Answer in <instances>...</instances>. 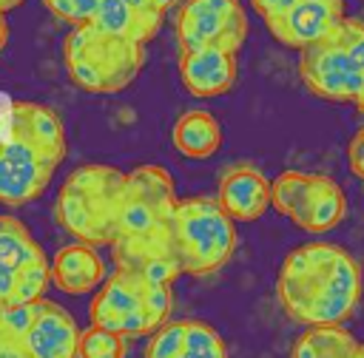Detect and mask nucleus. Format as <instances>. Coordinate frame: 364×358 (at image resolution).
I'll return each mask as SVG.
<instances>
[{
    "label": "nucleus",
    "mask_w": 364,
    "mask_h": 358,
    "mask_svg": "<svg viewBox=\"0 0 364 358\" xmlns=\"http://www.w3.org/2000/svg\"><path fill=\"white\" fill-rule=\"evenodd\" d=\"M361 293L358 259L330 242H307L290 250L276 276L279 304L301 327L344 324L355 313Z\"/></svg>",
    "instance_id": "nucleus-1"
},
{
    "label": "nucleus",
    "mask_w": 364,
    "mask_h": 358,
    "mask_svg": "<svg viewBox=\"0 0 364 358\" xmlns=\"http://www.w3.org/2000/svg\"><path fill=\"white\" fill-rule=\"evenodd\" d=\"M122 188L125 173L111 165H82L71 170L54 202L57 224L77 242L94 247L111 244L117 239Z\"/></svg>",
    "instance_id": "nucleus-2"
},
{
    "label": "nucleus",
    "mask_w": 364,
    "mask_h": 358,
    "mask_svg": "<svg viewBox=\"0 0 364 358\" xmlns=\"http://www.w3.org/2000/svg\"><path fill=\"white\" fill-rule=\"evenodd\" d=\"M145 65V43L122 40L80 23L65 40V68L74 85L91 94H117L128 88Z\"/></svg>",
    "instance_id": "nucleus-3"
},
{
    "label": "nucleus",
    "mask_w": 364,
    "mask_h": 358,
    "mask_svg": "<svg viewBox=\"0 0 364 358\" xmlns=\"http://www.w3.org/2000/svg\"><path fill=\"white\" fill-rule=\"evenodd\" d=\"M171 233L179 270L188 276H210L222 270L233 259L239 242L236 222L213 196H191L176 202Z\"/></svg>",
    "instance_id": "nucleus-4"
},
{
    "label": "nucleus",
    "mask_w": 364,
    "mask_h": 358,
    "mask_svg": "<svg viewBox=\"0 0 364 358\" xmlns=\"http://www.w3.org/2000/svg\"><path fill=\"white\" fill-rule=\"evenodd\" d=\"M173 179L156 165H139L125 173L119 224L117 236H154L171 233V219L176 207Z\"/></svg>",
    "instance_id": "nucleus-5"
},
{
    "label": "nucleus",
    "mask_w": 364,
    "mask_h": 358,
    "mask_svg": "<svg viewBox=\"0 0 364 358\" xmlns=\"http://www.w3.org/2000/svg\"><path fill=\"white\" fill-rule=\"evenodd\" d=\"M60 162L63 156L0 122V205L23 207L34 202L48 188Z\"/></svg>",
    "instance_id": "nucleus-6"
},
{
    "label": "nucleus",
    "mask_w": 364,
    "mask_h": 358,
    "mask_svg": "<svg viewBox=\"0 0 364 358\" xmlns=\"http://www.w3.org/2000/svg\"><path fill=\"white\" fill-rule=\"evenodd\" d=\"M247 37V17L239 0H185L176 11V40L182 51L222 45L239 51Z\"/></svg>",
    "instance_id": "nucleus-7"
},
{
    "label": "nucleus",
    "mask_w": 364,
    "mask_h": 358,
    "mask_svg": "<svg viewBox=\"0 0 364 358\" xmlns=\"http://www.w3.org/2000/svg\"><path fill=\"white\" fill-rule=\"evenodd\" d=\"M299 74L307 91L327 102H353L364 85V71L355 68V63L347 57L336 31L301 48Z\"/></svg>",
    "instance_id": "nucleus-8"
},
{
    "label": "nucleus",
    "mask_w": 364,
    "mask_h": 358,
    "mask_svg": "<svg viewBox=\"0 0 364 358\" xmlns=\"http://www.w3.org/2000/svg\"><path fill=\"white\" fill-rule=\"evenodd\" d=\"M341 9V0H296L282 17L270 20L267 28L279 43L301 51L336 31L344 20Z\"/></svg>",
    "instance_id": "nucleus-9"
},
{
    "label": "nucleus",
    "mask_w": 364,
    "mask_h": 358,
    "mask_svg": "<svg viewBox=\"0 0 364 358\" xmlns=\"http://www.w3.org/2000/svg\"><path fill=\"white\" fill-rule=\"evenodd\" d=\"M236 51L222 45H202L182 51L179 57V77L182 85L193 97H219L228 94L236 82Z\"/></svg>",
    "instance_id": "nucleus-10"
},
{
    "label": "nucleus",
    "mask_w": 364,
    "mask_h": 358,
    "mask_svg": "<svg viewBox=\"0 0 364 358\" xmlns=\"http://www.w3.org/2000/svg\"><path fill=\"white\" fill-rule=\"evenodd\" d=\"M216 199L233 222H256L270 207V179L253 165H233L222 173Z\"/></svg>",
    "instance_id": "nucleus-11"
},
{
    "label": "nucleus",
    "mask_w": 364,
    "mask_h": 358,
    "mask_svg": "<svg viewBox=\"0 0 364 358\" xmlns=\"http://www.w3.org/2000/svg\"><path fill=\"white\" fill-rule=\"evenodd\" d=\"M77 341L80 327L71 313L48 298H40L37 318L23 338L28 358H77Z\"/></svg>",
    "instance_id": "nucleus-12"
},
{
    "label": "nucleus",
    "mask_w": 364,
    "mask_h": 358,
    "mask_svg": "<svg viewBox=\"0 0 364 358\" xmlns=\"http://www.w3.org/2000/svg\"><path fill=\"white\" fill-rule=\"evenodd\" d=\"M48 270H51V284H57L68 295H85L97 290L105 278L102 256L97 253L94 244H85V242H74L57 250Z\"/></svg>",
    "instance_id": "nucleus-13"
},
{
    "label": "nucleus",
    "mask_w": 364,
    "mask_h": 358,
    "mask_svg": "<svg viewBox=\"0 0 364 358\" xmlns=\"http://www.w3.org/2000/svg\"><path fill=\"white\" fill-rule=\"evenodd\" d=\"M142 287H145V281L139 278V273H131V270L117 267V273H111L108 278H102L100 290L91 298V307H88L91 324L117 332L119 318L142 304Z\"/></svg>",
    "instance_id": "nucleus-14"
},
{
    "label": "nucleus",
    "mask_w": 364,
    "mask_h": 358,
    "mask_svg": "<svg viewBox=\"0 0 364 358\" xmlns=\"http://www.w3.org/2000/svg\"><path fill=\"white\" fill-rule=\"evenodd\" d=\"M344 213H347V199H344V190L338 188V182H333L324 173H310L307 202H304V210H301L296 227H301L307 233H327V230L338 227Z\"/></svg>",
    "instance_id": "nucleus-15"
},
{
    "label": "nucleus",
    "mask_w": 364,
    "mask_h": 358,
    "mask_svg": "<svg viewBox=\"0 0 364 358\" xmlns=\"http://www.w3.org/2000/svg\"><path fill=\"white\" fill-rule=\"evenodd\" d=\"M3 122L11 131H17V134L28 136L31 142H37L40 148H46V151H51L57 156H65L63 122L51 108L37 105V102H14V105H9Z\"/></svg>",
    "instance_id": "nucleus-16"
},
{
    "label": "nucleus",
    "mask_w": 364,
    "mask_h": 358,
    "mask_svg": "<svg viewBox=\"0 0 364 358\" xmlns=\"http://www.w3.org/2000/svg\"><path fill=\"white\" fill-rule=\"evenodd\" d=\"M88 23H94L105 34L134 40V43H148L159 31L162 14L159 11H136L122 0H102L97 14Z\"/></svg>",
    "instance_id": "nucleus-17"
},
{
    "label": "nucleus",
    "mask_w": 364,
    "mask_h": 358,
    "mask_svg": "<svg viewBox=\"0 0 364 358\" xmlns=\"http://www.w3.org/2000/svg\"><path fill=\"white\" fill-rule=\"evenodd\" d=\"M173 148L188 156V159H208L219 151L222 145V128L216 122V116L205 108H191L185 111L171 131Z\"/></svg>",
    "instance_id": "nucleus-18"
},
{
    "label": "nucleus",
    "mask_w": 364,
    "mask_h": 358,
    "mask_svg": "<svg viewBox=\"0 0 364 358\" xmlns=\"http://www.w3.org/2000/svg\"><path fill=\"white\" fill-rule=\"evenodd\" d=\"M355 344L358 341L353 338V332L341 324H321L304 330L296 338L290 358H353Z\"/></svg>",
    "instance_id": "nucleus-19"
},
{
    "label": "nucleus",
    "mask_w": 364,
    "mask_h": 358,
    "mask_svg": "<svg viewBox=\"0 0 364 358\" xmlns=\"http://www.w3.org/2000/svg\"><path fill=\"white\" fill-rule=\"evenodd\" d=\"M37 261H46V253L34 242L28 227L14 216H0V267L17 273Z\"/></svg>",
    "instance_id": "nucleus-20"
},
{
    "label": "nucleus",
    "mask_w": 364,
    "mask_h": 358,
    "mask_svg": "<svg viewBox=\"0 0 364 358\" xmlns=\"http://www.w3.org/2000/svg\"><path fill=\"white\" fill-rule=\"evenodd\" d=\"M307 190H310V173L284 170L270 182V207H276V213L287 216L296 224L304 210Z\"/></svg>",
    "instance_id": "nucleus-21"
},
{
    "label": "nucleus",
    "mask_w": 364,
    "mask_h": 358,
    "mask_svg": "<svg viewBox=\"0 0 364 358\" xmlns=\"http://www.w3.org/2000/svg\"><path fill=\"white\" fill-rule=\"evenodd\" d=\"M125 352H128V338L114 330L91 324L88 330L80 332L77 358H125Z\"/></svg>",
    "instance_id": "nucleus-22"
},
{
    "label": "nucleus",
    "mask_w": 364,
    "mask_h": 358,
    "mask_svg": "<svg viewBox=\"0 0 364 358\" xmlns=\"http://www.w3.org/2000/svg\"><path fill=\"white\" fill-rule=\"evenodd\" d=\"M51 284V270L46 261L28 264L23 270H17L14 276V290H11V301L9 304H31L40 301L46 295V287Z\"/></svg>",
    "instance_id": "nucleus-23"
},
{
    "label": "nucleus",
    "mask_w": 364,
    "mask_h": 358,
    "mask_svg": "<svg viewBox=\"0 0 364 358\" xmlns=\"http://www.w3.org/2000/svg\"><path fill=\"white\" fill-rule=\"evenodd\" d=\"M185 349V321H165L151 332L145 358H173Z\"/></svg>",
    "instance_id": "nucleus-24"
},
{
    "label": "nucleus",
    "mask_w": 364,
    "mask_h": 358,
    "mask_svg": "<svg viewBox=\"0 0 364 358\" xmlns=\"http://www.w3.org/2000/svg\"><path fill=\"white\" fill-rule=\"evenodd\" d=\"M37 307H40V301L0 304V332H6L11 338H26V332L31 330V324L37 318Z\"/></svg>",
    "instance_id": "nucleus-25"
},
{
    "label": "nucleus",
    "mask_w": 364,
    "mask_h": 358,
    "mask_svg": "<svg viewBox=\"0 0 364 358\" xmlns=\"http://www.w3.org/2000/svg\"><path fill=\"white\" fill-rule=\"evenodd\" d=\"M173 307V293L171 284H145L142 287V310L148 313V318L154 321V327L165 324Z\"/></svg>",
    "instance_id": "nucleus-26"
},
{
    "label": "nucleus",
    "mask_w": 364,
    "mask_h": 358,
    "mask_svg": "<svg viewBox=\"0 0 364 358\" xmlns=\"http://www.w3.org/2000/svg\"><path fill=\"white\" fill-rule=\"evenodd\" d=\"M43 3L54 17L71 23V26H80V23H88L97 14L102 0H43Z\"/></svg>",
    "instance_id": "nucleus-27"
},
{
    "label": "nucleus",
    "mask_w": 364,
    "mask_h": 358,
    "mask_svg": "<svg viewBox=\"0 0 364 358\" xmlns=\"http://www.w3.org/2000/svg\"><path fill=\"white\" fill-rule=\"evenodd\" d=\"M336 37H338V43L344 45L347 57L355 63V68L364 71V23L344 17V20L338 23V28H336Z\"/></svg>",
    "instance_id": "nucleus-28"
},
{
    "label": "nucleus",
    "mask_w": 364,
    "mask_h": 358,
    "mask_svg": "<svg viewBox=\"0 0 364 358\" xmlns=\"http://www.w3.org/2000/svg\"><path fill=\"white\" fill-rule=\"evenodd\" d=\"M136 273H139V278H142L145 284H171L176 276H182L179 261H176L173 256H154V259H148Z\"/></svg>",
    "instance_id": "nucleus-29"
},
{
    "label": "nucleus",
    "mask_w": 364,
    "mask_h": 358,
    "mask_svg": "<svg viewBox=\"0 0 364 358\" xmlns=\"http://www.w3.org/2000/svg\"><path fill=\"white\" fill-rule=\"evenodd\" d=\"M347 165L358 179H364V128L347 145Z\"/></svg>",
    "instance_id": "nucleus-30"
},
{
    "label": "nucleus",
    "mask_w": 364,
    "mask_h": 358,
    "mask_svg": "<svg viewBox=\"0 0 364 358\" xmlns=\"http://www.w3.org/2000/svg\"><path fill=\"white\" fill-rule=\"evenodd\" d=\"M253 3V9H256V14L264 20V23H270V20H276V17H282L296 0H250Z\"/></svg>",
    "instance_id": "nucleus-31"
},
{
    "label": "nucleus",
    "mask_w": 364,
    "mask_h": 358,
    "mask_svg": "<svg viewBox=\"0 0 364 358\" xmlns=\"http://www.w3.org/2000/svg\"><path fill=\"white\" fill-rule=\"evenodd\" d=\"M173 358H228V347L216 344V347H208V349H182Z\"/></svg>",
    "instance_id": "nucleus-32"
},
{
    "label": "nucleus",
    "mask_w": 364,
    "mask_h": 358,
    "mask_svg": "<svg viewBox=\"0 0 364 358\" xmlns=\"http://www.w3.org/2000/svg\"><path fill=\"white\" fill-rule=\"evenodd\" d=\"M14 276H17V273H11V270H3V267H0V304H9V301H11Z\"/></svg>",
    "instance_id": "nucleus-33"
},
{
    "label": "nucleus",
    "mask_w": 364,
    "mask_h": 358,
    "mask_svg": "<svg viewBox=\"0 0 364 358\" xmlns=\"http://www.w3.org/2000/svg\"><path fill=\"white\" fill-rule=\"evenodd\" d=\"M122 3H128L131 9H136V11H156L154 9V0H122ZM162 14V11H159Z\"/></svg>",
    "instance_id": "nucleus-34"
},
{
    "label": "nucleus",
    "mask_w": 364,
    "mask_h": 358,
    "mask_svg": "<svg viewBox=\"0 0 364 358\" xmlns=\"http://www.w3.org/2000/svg\"><path fill=\"white\" fill-rule=\"evenodd\" d=\"M176 3H179V0H154V9H156V11H162V14H165V11H168V9H173V6H176Z\"/></svg>",
    "instance_id": "nucleus-35"
},
{
    "label": "nucleus",
    "mask_w": 364,
    "mask_h": 358,
    "mask_svg": "<svg viewBox=\"0 0 364 358\" xmlns=\"http://www.w3.org/2000/svg\"><path fill=\"white\" fill-rule=\"evenodd\" d=\"M6 40H9V26H6V17H3V11H0V51H3V45H6Z\"/></svg>",
    "instance_id": "nucleus-36"
},
{
    "label": "nucleus",
    "mask_w": 364,
    "mask_h": 358,
    "mask_svg": "<svg viewBox=\"0 0 364 358\" xmlns=\"http://www.w3.org/2000/svg\"><path fill=\"white\" fill-rule=\"evenodd\" d=\"M23 0H0V11L6 14V11H11V9H17Z\"/></svg>",
    "instance_id": "nucleus-37"
},
{
    "label": "nucleus",
    "mask_w": 364,
    "mask_h": 358,
    "mask_svg": "<svg viewBox=\"0 0 364 358\" xmlns=\"http://www.w3.org/2000/svg\"><path fill=\"white\" fill-rule=\"evenodd\" d=\"M353 102H355V108H358V114H364V85H361V91H358V97H355Z\"/></svg>",
    "instance_id": "nucleus-38"
},
{
    "label": "nucleus",
    "mask_w": 364,
    "mask_h": 358,
    "mask_svg": "<svg viewBox=\"0 0 364 358\" xmlns=\"http://www.w3.org/2000/svg\"><path fill=\"white\" fill-rule=\"evenodd\" d=\"M353 358H364V344H355V352H353Z\"/></svg>",
    "instance_id": "nucleus-39"
}]
</instances>
